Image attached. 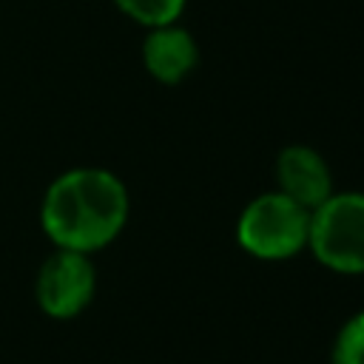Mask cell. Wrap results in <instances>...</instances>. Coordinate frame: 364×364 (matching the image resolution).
Returning a JSON list of instances; mask_svg holds the SVG:
<instances>
[{
  "label": "cell",
  "mask_w": 364,
  "mask_h": 364,
  "mask_svg": "<svg viewBox=\"0 0 364 364\" xmlns=\"http://www.w3.org/2000/svg\"><path fill=\"white\" fill-rule=\"evenodd\" d=\"M40 219L57 247L94 253L125 228L128 191L105 168H74L48 185Z\"/></svg>",
  "instance_id": "1"
},
{
  "label": "cell",
  "mask_w": 364,
  "mask_h": 364,
  "mask_svg": "<svg viewBox=\"0 0 364 364\" xmlns=\"http://www.w3.org/2000/svg\"><path fill=\"white\" fill-rule=\"evenodd\" d=\"M307 250L316 262L341 276L364 273V193L333 191L310 210Z\"/></svg>",
  "instance_id": "3"
},
{
  "label": "cell",
  "mask_w": 364,
  "mask_h": 364,
  "mask_svg": "<svg viewBox=\"0 0 364 364\" xmlns=\"http://www.w3.org/2000/svg\"><path fill=\"white\" fill-rule=\"evenodd\" d=\"M97 287V270L88 253L57 247L37 273V301L51 318H71L88 307Z\"/></svg>",
  "instance_id": "4"
},
{
  "label": "cell",
  "mask_w": 364,
  "mask_h": 364,
  "mask_svg": "<svg viewBox=\"0 0 364 364\" xmlns=\"http://www.w3.org/2000/svg\"><path fill=\"white\" fill-rule=\"evenodd\" d=\"M145 71L162 85H179L199 63V46L179 23L148 28L142 40Z\"/></svg>",
  "instance_id": "6"
},
{
  "label": "cell",
  "mask_w": 364,
  "mask_h": 364,
  "mask_svg": "<svg viewBox=\"0 0 364 364\" xmlns=\"http://www.w3.org/2000/svg\"><path fill=\"white\" fill-rule=\"evenodd\" d=\"M330 364H364V310L353 313L336 333Z\"/></svg>",
  "instance_id": "8"
},
{
  "label": "cell",
  "mask_w": 364,
  "mask_h": 364,
  "mask_svg": "<svg viewBox=\"0 0 364 364\" xmlns=\"http://www.w3.org/2000/svg\"><path fill=\"white\" fill-rule=\"evenodd\" d=\"M307 233L310 210L282 191L253 196L236 219L239 247L262 262H284L307 250Z\"/></svg>",
  "instance_id": "2"
},
{
  "label": "cell",
  "mask_w": 364,
  "mask_h": 364,
  "mask_svg": "<svg viewBox=\"0 0 364 364\" xmlns=\"http://www.w3.org/2000/svg\"><path fill=\"white\" fill-rule=\"evenodd\" d=\"M276 182L284 196L313 210L333 193V173L327 159L310 145H284L276 156Z\"/></svg>",
  "instance_id": "5"
},
{
  "label": "cell",
  "mask_w": 364,
  "mask_h": 364,
  "mask_svg": "<svg viewBox=\"0 0 364 364\" xmlns=\"http://www.w3.org/2000/svg\"><path fill=\"white\" fill-rule=\"evenodd\" d=\"M114 3L125 17H131L134 23H139L145 28L179 23V17L188 6V0H114Z\"/></svg>",
  "instance_id": "7"
}]
</instances>
